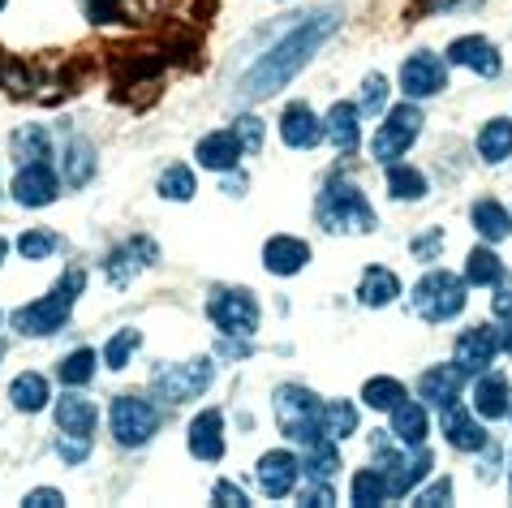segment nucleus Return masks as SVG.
<instances>
[{
  "mask_svg": "<svg viewBox=\"0 0 512 508\" xmlns=\"http://www.w3.org/2000/svg\"><path fill=\"white\" fill-rule=\"evenodd\" d=\"M5 5H9V0H0V9H5Z\"/></svg>",
  "mask_w": 512,
  "mask_h": 508,
  "instance_id": "nucleus-56",
  "label": "nucleus"
},
{
  "mask_svg": "<svg viewBox=\"0 0 512 508\" xmlns=\"http://www.w3.org/2000/svg\"><path fill=\"white\" fill-rule=\"evenodd\" d=\"M358 422H362V414L353 401H323V435H332L336 444L358 435Z\"/></svg>",
  "mask_w": 512,
  "mask_h": 508,
  "instance_id": "nucleus-36",
  "label": "nucleus"
},
{
  "mask_svg": "<svg viewBox=\"0 0 512 508\" xmlns=\"http://www.w3.org/2000/svg\"><path fill=\"white\" fill-rule=\"evenodd\" d=\"M233 134L241 138V147H246V151H259L263 147V121L259 117H237L233 121Z\"/></svg>",
  "mask_w": 512,
  "mask_h": 508,
  "instance_id": "nucleus-48",
  "label": "nucleus"
},
{
  "mask_svg": "<svg viewBox=\"0 0 512 508\" xmlns=\"http://www.w3.org/2000/svg\"><path fill=\"white\" fill-rule=\"evenodd\" d=\"M207 319L224 336H254L259 332V298L246 285H216L207 298Z\"/></svg>",
  "mask_w": 512,
  "mask_h": 508,
  "instance_id": "nucleus-9",
  "label": "nucleus"
},
{
  "mask_svg": "<svg viewBox=\"0 0 512 508\" xmlns=\"http://www.w3.org/2000/svg\"><path fill=\"white\" fill-rule=\"evenodd\" d=\"M26 508H61L65 504V496L56 487H35V491H26V500H22Z\"/></svg>",
  "mask_w": 512,
  "mask_h": 508,
  "instance_id": "nucleus-50",
  "label": "nucleus"
},
{
  "mask_svg": "<svg viewBox=\"0 0 512 508\" xmlns=\"http://www.w3.org/2000/svg\"><path fill=\"white\" fill-rule=\"evenodd\" d=\"M310 242H302V237H293V233H276V237H267L263 242V267L272 276H297L302 267L310 263Z\"/></svg>",
  "mask_w": 512,
  "mask_h": 508,
  "instance_id": "nucleus-23",
  "label": "nucleus"
},
{
  "mask_svg": "<svg viewBox=\"0 0 512 508\" xmlns=\"http://www.w3.org/2000/svg\"><path fill=\"white\" fill-rule=\"evenodd\" d=\"M469 302V285L465 276L457 272H444V267H426L422 280L414 289H409V306H414V315L426 319V323H448L457 319Z\"/></svg>",
  "mask_w": 512,
  "mask_h": 508,
  "instance_id": "nucleus-4",
  "label": "nucleus"
},
{
  "mask_svg": "<svg viewBox=\"0 0 512 508\" xmlns=\"http://www.w3.org/2000/svg\"><path fill=\"white\" fill-rule=\"evenodd\" d=\"M61 194V173L48 160L35 164H18V177H13V199L22 207H48Z\"/></svg>",
  "mask_w": 512,
  "mask_h": 508,
  "instance_id": "nucleus-15",
  "label": "nucleus"
},
{
  "mask_svg": "<svg viewBox=\"0 0 512 508\" xmlns=\"http://www.w3.org/2000/svg\"><path fill=\"white\" fill-rule=\"evenodd\" d=\"M155 190H160V199H173V203H190L198 194V181H194V168L186 164H168L160 181H155Z\"/></svg>",
  "mask_w": 512,
  "mask_h": 508,
  "instance_id": "nucleus-38",
  "label": "nucleus"
},
{
  "mask_svg": "<svg viewBox=\"0 0 512 508\" xmlns=\"http://www.w3.org/2000/svg\"><path fill=\"white\" fill-rule=\"evenodd\" d=\"M99 427V409L95 401H87L82 392H65L56 401V431H69V435H95Z\"/></svg>",
  "mask_w": 512,
  "mask_h": 508,
  "instance_id": "nucleus-26",
  "label": "nucleus"
},
{
  "mask_svg": "<svg viewBox=\"0 0 512 508\" xmlns=\"http://www.w3.org/2000/svg\"><path fill=\"white\" fill-rule=\"evenodd\" d=\"M414 504H418V508H439V504H452V478L444 474V478H435L431 487L414 491Z\"/></svg>",
  "mask_w": 512,
  "mask_h": 508,
  "instance_id": "nucleus-46",
  "label": "nucleus"
},
{
  "mask_svg": "<svg viewBox=\"0 0 512 508\" xmlns=\"http://www.w3.org/2000/svg\"><path fill=\"white\" fill-rule=\"evenodd\" d=\"M9 155L18 164H35V160H52V138L44 125H18L9 134Z\"/></svg>",
  "mask_w": 512,
  "mask_h": 508,
  "instance_id": "nucleus-33",
  "label": "nucleus"
},
{
  "mask_svg": "<svg viewBox=\"0 0 512 508\" xmlns=\"http://www.w3.org/2000/svg\"><path fill=\"white\" fill-rule=\"evenodd\" d=\"M495 298H491V310H495V319H508L512 315V272H504L500 280H495Z\"/></svg>",
  "mask_w": 512,
  "mask_h": 508,
  "instance_id": "nucleus-49",
  "label": "nucleus"
},
{
  "mask_svg": "<svg viewBox=\"0 0 512 508\" xmlns=\"http://www.w3.org/2000/svg\"><path fill=\"white\" fill-rule=\"evenodd\" d=\"M280 5H284V0H280Z\"/></svg>",
  "mask_w": 512,
  "mask_h": 508,
  "instance_id": "nucleus-58",
  "label": "nucleus"
},
{
  "mask_svg": "<svg viewBox=\"0 0 512 508\" xmlns=\"http://www.w3.org/2000/svg\"><path fill=\"white\" fill-rule=\"evenodd\" d=\"M108 431L121 448H142L151 444V435L160 431V405L138 392H121L108 409Z\"/></svg>",
  "mask_w": 512,
  "mask_h": 508,
  "instance_id": "nucleus-7",
  "label": "nucleus"
},
{
  "mask_svg": "<svg viewBox=\"0 0 512 508\" xmlns=\"http://www.w3.org/2000/svg\"><path fill=\"white\" fill-rule=\"evenodd\" d=\"M254 478H259L263 496L284 500V496H293V491H297V483H302V457L289 453V448H272V453L259 457V470H254Z\"/></svg>",
  "mask_w": 512,
  "mask_h": 508,
  "instance_id": "nucleus-12",
  "label": "nucleus"
},
{
  "mask_svg": "<svg viewBox=\"0 0 512 508\" xmlns=\"http://www.w3.org/2000/svg\"><path fill=\"white\" fill-rule=\"evenodd\" d=\"M508 418H512V409H508Z\"/></svg>",
  "mask_w": 512,
  "mask_h": 508,
  "instance_id": "nucleus-57",
  "label": "nucleus"
},
{
  "mask_svg": "<svg viewBox=\"0 0 512 508\" xmlns=\"http://www.w3.org/2000/svg\"><path fill=\"white\" fill-rule=\"evenodd\" d=\"M469 409H474L478 418H508L512 409V384L504 371H495V366H487V371L474 375V384H469Z\"/></svg>",
  "mask_w": 512,
  "mask_h": 508,
  "instance_id": "nucleus-16",
  "label": "nucleus"
},
{
  "mask_svg": "<svg viewBox=\"0 0 512 508\" xmlns=\"http://www.w3.org/2000/svg\"><path fill=\"white\" fill-rule=\"evenodd\" d=\"M160 263V246L151 242V237H130V242H121L117 250L104 259V272H108V280L112 285H130V280L138 276V272H147V267H155Z\"/></svg>",
  "mask_w": 512,
  "mask_h": 508,
  "instance_id": "nucleus-14",
  "label": "nucleus"
},
{
  "mask_svg": "<svg viewBox=\"0 0 512 508\" xmlns=\"http://www.w3.org/2000/svg\"><path fill=\"white\" fill-rule=\"evenodd\" d=\"M439 431H444V440L457 448V453H482V448L491 444V431L482 427L474 409H465L461 401L439 409Z\"/></svg>",
  "mask_w": 512,
  "mask_h": 508,
  "instance_id": "nucleus-13",
  "label": "nucleus"
},
{
  "mask_svg": "<svg viewBox=\"0 0 512 508\" xmlns=\"http://www.w3.org/2000/svg\"><path fill=\"white\" fill-rule=\"evenodd\" d=\"M142 349V332L138 328H121V332H112V341L104 345V366L108 371H125L130 366V358Z\"/></svg>",
  "mask_w": 512,
  "mask_h": 508,
  "instance_id": "nucleus-40",
  "label": "nucleus"
},
{
  "mask_svg": "<svg viewBox=\"0 0 512 508\" xmlns=\"http://www.w3.org/2000/svg\"><path fill=\"white\" fill-rule=\"evenodd\" d=\"M280 143L293 151H310L323 143V117L306 100H293L280 112Z\"/></svg>",
  "mask_w": 512,
  "mask_h": 508,
  "instance_id": "nucleus-18",
  "label": "nucleus"
},
{
  "mask_svg": "<svg viewBox=\"0 0 512 508\" xmlns=\"http://www.w3.org/2000/svg\"><path fill=\"white\" fill-rule=\"evenodd\" d=\"M444 56H448V65H461V69H469V74H478V78H487V82L504 74V56H500V48H495L487 35H461V39H452Z\"/></svg>",
  "mask_w": 512,
  "mask_h": 508,
  "instance_id": "nucleus-11",
  "label": "nucleus"
},
{
  "mask_svg": "<svg viewBox=\"0 0 512 508\" xmlns=\"http://www.w3.org/2000/svg\"><path fill=\"white\" fill-rule=\"evenodd\" d=\"M504 272H508L504 259L491 250V242H482V246H474V250L465 254V272H461V276H465L469 289H491Z\"/></svg>",
  "mask_w": 512,
  "mask_h": 508,
  "instance_id": "nucleus-31",
  "label": "nucleus"
},
{
  "mask_svg": "<svg viewBox=\"0 0 512 508\" xmlns=\"http://www.w3.org/2000/svg\"><path fill=\"white\" fill-rule=\"evenodd\" d=\"M444 250V229H426L422 237L409 242V254H414L418 263H435V254Z\"/></svg>",
  "mask_w": 512,
  "mask_h": 508,
  "instance_id": "nucleus-45",
  "label": "nucleus"
},
{
  "mask_svg": "<svg viewBox=\"0 0 512 508\" xmlns=\"http://www.w3.org/2000/svg\"><path fill=\"white\" fill-rule=\"evenodd\" d=\"M340 22H345V13H340L336 5L315 9V13H306V18H297L293 31L280 35L276 44L267 48L259 61L246 69V74H241L237 95H241V100H267V95L284 91L310 61H315V52L327 44V39L340 31Z\"/></svg>",
  "mask_w": 512,
  "mask_h": 508,
  "instance_id": "nucleus-1",
  "label": "nucleus"
},
{
  "mask_svg": "<svg viewBox=\"0 0 512 508\" xmlns=\"http://www.w3.org/2000/svg\"><path fill=\"white\" fill-rule=\"evenodd\" d=\"M56 250H61V237H56L52 229H26L18 237V254L22 259H31V263L48 259V254H56Z\"/></svg>",
  "mask_w": 512,
  "mask_h": 508,
  "instance_id": "nucleus-42",
  "label": "nucleus"
},
{
  "mask_svg": "<svg viewBox=\"0 0 512 508\" xmlns=\"http://www.w3.org/2000/svg\"><path fill=\"white\" fill-rule=\"evenodd\" d=\"M211 384H216V362H211V358H190V362H173V366H155V375H151V392H155V401H164V405L198 401Z\"/></svg>",
  "mask_w": 512,
  "mask_h": 508,
  "instance_id": "nucleus-6",
  "label": "nucleus"
},
{
  "mask_svg": "<svg viewBox=\"0 0 512 508\" xmlns=\"http://www.w3.org/2000/svg\"><path fill=\"white\" fill-rule=\"evenodd\" d=\"M56 457H61L65 465H82L91 457V435H69L61 431V440H56Z\"/></svg>",
  "mask_w": 512,
  "mask_h": 508,
  "instance_id": "nucleus-43",
  "label": "nucleus"
},
{
  "mask_svg": "<svg viewBox=\"0 0 512 508\" xmlns=\"http://www.w3.org/2000/svg\"><path fill=\"white\" fill-rule=\"evenodd\" d=\"M388 100H392L388 78H383V74H366L362 78V100H358L362 117H383V112H388Z\"/></svg>",
  "mask_w": 512,
  "mask_h": 508,
  "instance_id": "nucleus-41",
  "label": "nucleus"
},
{
  "mask_svg": "<svg viewBox=\"0 0 512 508\" xmlns=\"http://www.w3.org/2000/svg\"><path fill=\"white\" fill-rule=\"evenodd\" d=\"M388 194L396 203H422L431 186H426V173L414 164H388Z\"/></svg>",
  "mask_w": 512,
  "mask_h": 508,
  "instance_id": "nucleus-34",
  "label": "nucleus"
},
{
  "mask_svg": "<svg viewBox=\"0 0 512 508\" xmlns=\"http://www.w3.org/2000/svg\"><path fill=\"white\" fill-rule=\"evenodd\" d=\"M448 91V56H435V52H409L401 61V95L405 100H431V95H444Z\"/></svg>",
  "mask_w": 512,
  "mask_h": 508,
  "instance_id": "nucleus-10",
  "label": "nucleus"
},
{
  "mask_svg": "<svg viewBox=\"0 0 512 508\" xmlns=\"http://www.w3.org/2000/svg\"><path fill=\"white\" fill-rule=\"evenodd\" d=\"M91 177H95V147L87 138H69L65 155H61V181L69 190H78V186H87Z\"/></svg>",
  "mask_w": 512,
  "mask_h": 508,
  "instance_id": "nucleus-32",
  "label": "nucleus"
},
{
  "mask_svg": "<svg viewBox=\"0 0 512 508\" xmlns=\"http://www.w3.org/2000/svg\"><path fill=\"white\" fill-rule=\"evenodd\" d=\"M95 366H99V354L95 349H74V354H65L61 366H56V375H61L65 388H82L95 379Z\"/></svg>",
  "mask_w": 512,
  "mask_h": 508,
  "instance_id": "nucleus-39",
  "label": "nucleus"
},
{
  "mask_svg": "<svg viewBox=\"0 0 512 508\" xmlns=\"http://www.w3.org/2000/svg\"><path fill=\"white\" fill-rule=\"evenodd\" d=\"M82 289H87V272H82V267H69V272L52 285V293L35 298L31 306L13 310V315H9L13 332H22V336H52V332H61L69 323V315H74V302H78Z\"/></svg>",
  "mask_w": 512,
  "mask_h": 508,
  "instance_id": "nucleus-2",
  "label": "nucleus"
},
{
  "mask_svg": "<svg viewBox=\"0 0 512 508\" xmlns=\"http://www.w3.org/2000/svg\"><path fill=\"white\" fill-rule=\"evenodd\" d=\"M508 496H512V457H508Z\"/></svg>",
  "mask_w": 512,
  "mask_h": 508,
  "instance_id": "nucleus-55",
  "label": "nucleus"
},
{
  "mask_svg": "<svg viewBox=\"0 0 512 508\" xmlns=\"http://www.w3.org/2000/svg\"><path fill=\"white\" fill-rule=\"evenodd\" d=\"M340 470V444L332 435H315V440L302 444V474L306 478H327L332 483Z\"/></svg>",
  "mask_w": 512,
  "mask_h": 508,
  "instance_id": "nucleus-30",
  "label": "nucleus"
},
{
  "mask_svg": "<svg viewBox=\"0 0 512 508\" xmlns=\"http://www.w3.org/2000/svg\"><path fill=\"white\" fill-rule=\"evenodd\" d=\"M5 254H9V242H5V237H0V263H5Z\"/></svg>",
  "mask_w": 512,
  "mask_h": 508,
  "instance_id": "nucleus-54",
  "label": "nucleus"
},
{
  "mask_svg": "<svg viewBox=\"0 0 512 508\" xmlns=\"http://www.w3.org/2000/svg\"><path fill=\"white\" fill-rule=\"evenodd\" d=\"M323 138L340 155H353L358 143H362V108L349 104V100H336L332 108H327V117H323Z\"/></svg>",
  "mask_w": 512,
  "mask_h": 508,
  "instance_id": "nucleus-20",
  "label": "nucleus"
},
{
  "mask_svg": "<svg viewBox=\"0 0 512 508\" xmlns=\"http://www.w3.org/2000/svg\"><path fill=\"white\" fill-rule=\"evenodd\" d=\"M121 9V0H87V18L91 22H112Z\"/></svg>",
  "mask_w": 512,
  "mask_h": 508,
  "instance_id": "nucleus-51",
  "label": "nucleus"
},
{
  "mask_svg": "<svg viewBox=\"0 0 512 508\" xmlns=\"http://www.w3.org/2000/svg\"><path fill=\"white\" fill-rule=\"evenodd\" d=\"M495 354H500V332H495L491 323H478V328H465L457 336L452 362H457L465 375H478V371H487V366L495 362Z\"/></svg>",
  "mask_w": 512,
  "mask_h": 508,
  "instance_id": "nucleus-17",
  "label": "nucleus"
},
{
  "mask_svg": "<svg viewBox=\"0 0 512 508\" xmlns=\"http://www.w3.org/2000/svg\"><path fill=\"white\" fill-rule=\"evenodd\" d=\"M241 190H246V177H229V173H224V194H241Z\"/></svg>",
  "mask_w": 512,
  "mask_h": 508,
  "instance_id": "nucleus-53",
  "label": "nucleus"
},
{
  "mask_svg": "<svg viewBox=\"0 0 512 508\" xmlns=\"http://www.w3.org/2000/svg\"><path fill=\"white\" fill-rule=\"evenodd\" d=\"M396 298H401V276H396L392 267H383V263L366 267L362 280H358V302L371 306V310H383V306H392Z\"/></svg>",
  "mask_w": 512,
  "mask_h": 508,
  "instance_id": "nucleus-25",
  "label": "nucleus"
},
{
  "mask_svg": "<svg viewBox=\"0 0 512 508\" xmlns=\"http://www.w3.org/2000/svg\"><path fill=\"white\" fill-rule=\"evenodd\" d=\"M241 155H246V147H241V138L233 130H211L198 138V147H194V160L203 164L207 173H233L241 164Z\"/></svg>",
  "mask_w": 512,
  "mask_h": 508,
  "instance_id": "nucleus-22",
  "label": "nucleus"
},
{
  "mask_svg": "<svg viewBox=\"0 0 512 508\" xmlns=\"http://www.w3.org/2000/svg\"><path fill=\"white\" fill-rule=\"evenodd\" d=\"M469 224H474V233L491 246L512 237V211L500 199H491V194H482V199L469 203Z\"/></svg>",
  "mask_w": 512,
  "mask_h": 508,
  "instance_id": "nucleus-24",
  "label": "nucleus"
},
{
  "mask_svg": "<svg viewBox=\"0 0 512 508\" xmlns=\"http://www.w3.org/2000/svg\"><path fill=\"white\" fill-rule=\"evenodd\" d=\"M315 220H319V229H327V233H353V237L379 229V216H375L371 199H366V194L353 186L349 177H332L319 190Z\"/></svg>",
  "mask_w": 512,
  "mask_h": 508,
  "instance_id": "nucleus-3",
  "label": "nucleus"
},
{
  "mask_svg": "<svg viewBox=\"0 0 512 508\" xmlns=\"http://www.w3.org/2000/svg\"><path fill=\"white\" fill-rule=\"evenodd\" d=\"M422 138V108L414 100L396 104L383 112V121L375 125V138H371V160L379 164H396L401 155L414 147Z\"/></svg>",
  "mask_w": 512,
  "mask_h": 508,
  "instance_id": "nucleus-8",
  "label": "nucleus"
},
{
  "mask_svg": "<svg viewBox=\"0 0 512 508\" xmlns=\"http://www.w3.org/2000/svg\"><path fill=\"white\" fill-rule=\"evenodd\" d=\"M383 500H388V478H383L379 465L353 474V483H349V504L371 508V504H383Z\"/></svg>",
  "mask_w": 512,
  "mask_h": 508,
  "instance_id": "nucleus-37",
  "label": "nucleus"
},
{
  "mask_svg": "<svg viewBox=\"0 0 512 508\" xmlns=\"http://www.w3.org/2000/svg\"><path fill=\"white\" fill-rule=\"evenodd\" d=\"M392 435H396V444H405V448L426 444V435H431V422H426V405L405 397L401 405L392 409Z\"/></svg>",
  "mask_w": 512,
  "mask_h": 508,
  "instance_id": "nucleus-28",
  "label": "nucleus"
},
{
  "mask_svg": "<svg viewBox=\"0 0 512 508\" xmlns=\"http://www.w3.org/2000/svg\"><path fill=\"white\" fill-rule=\"evenodd\" d=\"M186 448H190L194 461H220L224 457V414L220 409H203V414L190 418Z\"/></svg>",
  "mask_w": 512,
  "mask_h": 508,
  "instance_id": "nucleus-21",
  "label": "nucleus"
},
{
  "mask_svg": "<svg viewBox=\"0 0 512 508\" xmlns=\"http://www.w3.org/2000/svg\"><path fill=\"white\" fill-rule=\"evenodd\" d=\"M465 371L457 362H448V366H431V371H422L418 375V401L422 405H431V409H448V405H457L461 401V392H465Z\"/></svg>",
  "mask_w": 512,
  "mask_h": 508,
  "instance_id": "nucleus-19",
  "label": "nucleus"
},
{
  "mask_svg": "<svg viewBox=\"0 0 512 508\" xmlns=\"http://www.w3.org/2000/svg\"><path fill=\"white\" fill-rule=\"evenodd\" d=\"M297 504H315V508H327V504H336V491H332V483L327 478H306V487L297 483Z\"/></svg>",
  "mask_w": 512,
  "mask_h": 508,
  "instance_id": "nucleus-44",
  "label": "nucleus"
},
{
  "mask_svg": "<svg viewBox=\"0 0 512 508\" xmlns=\"http://www.w3.org/2000/svg\"><path fill=\"white\" fill-rule=\"evenodd\" d=\"M474 151L482 164H504L512 160V117H491L474 138Z\"/></svg>",
  "mask_w": 512,
  "mask_h": 508,
  "instance_id": "nucleus-27",
  "label": "nucleus"
},
{
  "mask_svg": "<svg viewBox=\"0 0 512 508\" xmlns=\"http://www.w3.org/2000/svg\"><path fill=\"white\" fill-rule=\"evenodd\" d=\"M211 504H220V508H246V504H250V496L233 483V478H220V483L211 487Z\"/></svg>",
  "mask_w": 512,
  "mask_h": 508,
  "instance_id": "nucleus-47",
  "label": "nucleus"
},
{
  "mask_svg": "<svg viewBox=\"0 0 512 508\" xmlns=\"http://www.w3.org/2000/svg\"><path fill=\"white\" fill-rule=\"evenodd\" d=\"M500 354H508V358H512V315L504 319V328H500Z\"/></svg>",
  "mask_w": 512,
  "mask_h": 508,
  "instance_id": "nucleus-52",
  "label": "nucleus"
},
{
  "mask_svg": "<svg viewBox=\"0 0 512 508\" xmlns=\"http://www.w3.org/2000/svg\"><path fill=\"white\" fill-rule=\"evenodd\" d=\"M272 414H276L280 435L297 448L323 435V401L306 384H280L272 392Z\"/></svg>",
  "mask_w": 512,
  "mask_h": 508,
  "instance_id": "nucleus-5",
  "label": "nucleus"
},
{
  "mask_svg": "<svg viewBox=\"0 0 512 508\" xmlns=\"http://www.w3.org/2000/svg\"><path fill=\"white\" fill-rule=\"evenodd\" d=\"M48 401H52V388H48V379L39 375V371L13 375V384H9V405L18 409V414H39V409H48Z\"/></svg>",
  "mask_w": 512,
  "mask_h": 508,
  "instance_id": "nucleus-29",
  "label": "nucleus"
},
{
  "mask_svg": "<svg viewBox=\"0 0 512 508\" xmlns=\"http://www.w3.org/2000/svg\"><path fill=\"white\" fill-rule=\"evenodd\" d=\"M405 397H409L405 384L401 379H392V375H375V379H366L362 384V405L375 409V414H392Z\"/></svg>",
  "mask_w": 512,
  "mask_h": 508,
  "instance_id": "nucleus-35",
  "label": "nucleus"
}]
</instances>
